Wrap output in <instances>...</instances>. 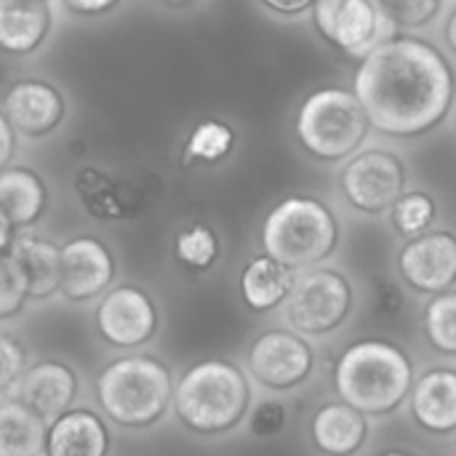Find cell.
<instances>
[{"instance_id": "obj_1", "label": "cell", "mask_w": 456, "mask_h": 456, "mask_svg": "<svg viewBox=\"0 0 456 456\" xmlns=\"http://www.w3.org/2000/svg\"><path fill=\"white\" fill-rule=\"evenodd\" d=\"M353 94L374 131L414 139L438 128L452 112L456 69L436 43L395 35L358 61Z\"/></svg>"}, {"instance_id": "obj_2", "label": "cell", "mask_w": 456, "mask_h": 456, "mask_svg": "<svg viewBox=\"0 0 456 456\" xmlns=\"http://www.w3.org/2000/svg\"><path fill=\"white\" fill-rule=\"evenodd\" d=\"M334 387L339 401L366 417H387L403 406L414 387V363L393 342H353L337 361Z\"/></svg>"}, {"instance_id": "obj_3", "label": "cell", "mask_w": 456, "mask_h": 456, "mask_svg": "<svg viewBox=\"0 0 456 456\" xmlns=\"http://www.w3.org/2000/svg\"><path fill=\"white\" fill-rule=\"evenodd\" d=\"M339 243L334 211L313 195L281 200L265 219L262 246L270 259L291 273H305L329 259Z\"/></svg>"}, {"instance_id": "obj_4", "label": "cell", "mask_w": 456, "mask_h": 456, "mask_svg": "<svg viewBox=\"0 0 456 456\" xmlns=\"http://www.w3.org/2000/svg\"><path fill=\"white\" fill-rule=\"evenodd\" d=\"M369 131L371 126L358 96L345 86H321L310 91L294 120L297 142L321 163L353 158L363 147Z\"/></svg>"}, {"instance_id": "obj_5", "label": "cell", "mask_w": 456, "mask_h": 456, "mask_svg": "<svg viewBox=\"0 0 456 456\" xmlns=\"http://www.w3.org/2000/svg\"><path fill=\"white\" fill-rule=\"evenodd\" d=\"M251 387L243 371L224 361L192 366L174 390V406L182 422L198 433H227L248 411Z\"/></svg>"}, {"instance_id": "obj_6", "label": "cell", "mask_w": 456, "mask_h": 456, "mask_svg": "<svg viewBox=\"0 0 456 456\" xmlns=\"http://www.w3.org/2000/svg\"><path fill=\"white\" fill-rule=\"evenodd\" d=\"M99 403L118 425L142 428L155 422L171 401V377L152 358L110 363L96 382Z\"/></svg>"}, {"instance_id": "obj_7", "label": "cell", "mask_w": 456, "mask_h": 456, "mask_svg": "<svg viewBox=\"0 0 456 456\" xmlns=\"http://www.w3.org/2000/svg\"><path fill=\"white\" fill-rule=\"evenodd\" d=\"M286 318L299 337L334 334L353 313V286L339 270L313 267L294 275Z\"/></svg>"}, {"instance_id": "obj_8", "label": "cell", "mask_w": 456, "mask_h": 456, "mask_svg": "<svg viewBox=\"0 0 456 456\" xmlns=\"http://www.w3.org/2000/svg\"><path fill=\"white\" fill-rule=\"evenodd\" d=\"M313 24L331 48L350 59H363L398 35L377 0H315Z\"/></svg>"}, {"instance_id": "obj_9", "label": "cell", "mask_w": 456, "mask_h": 456, "mask_svg": "<svg viewBox=\"0 0 456 456\" xmlns=\"http://www.w3.org/2000/svg\"><path fill=\"white\" fill-rule=\"evenodd\" d=\"M409 171L398 152L385 147L358 150L345 160L339 187L345 200L369 216L390 214L395 200L406 192Z\"/></svg>"}, {"instance_id": "obj_10", "label": "cell", "mask_w": 456, "mask_h": 456, "mask_svg": "<svg viewBox=\"0 0 456 456\" xmlns=\"http://www.w3.org/2000/svg\"><path fill=\"white\" fill-rule=\"evenodd\" d=\"M398 273L417 294H444L456 286V235L430 230L411 238L398 251Z\"/></svg>"}, {"instance_id": "obj_11", "label": "cell", "mask_w": 456, "mask_h": 456, "mask_svg": "<svg viewBox=\"0 0 456 456\" xmlns=\"http://www.w3.org/2000/svg\"><path fill=\"white\" fill-rule=\"evenodd\" d=\"M315 366L313 347L297 331H267L248 350L251 377L270 390H291L302 385Z\"/></svg>"}, {"instance_id": "obj_12", "label": "cell", "mask_w": 456, "mask_h": 456, "mask_svg": "<svg viewBox=\"0 0 456 456\" xmlns=\"http://www.w3.org/2000/svg\"><path fill=\"white\" fill-rule=\"evenodd\" d=\"M0 110L13 131L37 139V136L51 134L61 123L67 104H64V96L59 94V88H53L51 83L19 80L3 96Z\"/></svg>"}, {"instance_id": "obj_13", "label": "cell", "mask_w": 456, "mask_h": 456, "mask_svg": "<svg viewBox=\"0 0 456 456\" xmlns=\"http://www.w3.org/2000/svg\"><path fill=\"white\" fill-rule=\"evenodd\" d=\"M99 331L107 342L118 347H134L152 337L155 331V307L147 294L139 289L123 286L104 297L99 305Z\"/></svg>"}, {"instance_id": "obj_14", "label": "cell", "mask_w": 456, "mask_h": 456, "mask_svg": "<svg viewBox=\"0 0 456 456\" xmlns=\"http://www.w3.org/2000/svg\"><path fill=\"white\" fill-rule=\"evenodd\" d=\"M411 419L430 436L456 433V369L433 366L414 379L409 393Z\"/></svg>"}, {"instance_id": "obj_15", "label": "cell", "mask_w": 456, "mask_h": 456, "mask_svg": "<svg viewBox=\"0 0 456 456\" xmlns=\"http://www.w3.org/2000/svg\"><path fill=\"white\" fill-rule=\"evenodd\" d=\"M75 395V374L61 363H37L13 382V401L53 425Z\"/></svg>"}, {"instance_id": "obj_16", "label": "cell", "mask_w": 456, "mask_h": 456, "mask_svg": "<svg viewBox=\"0 0 456 456\" xmlns=\"http://www.w3.org/2000/svg\"><path fill=\"white\" fill-rule=\"evenodd\" d=\"M112 281V256L94 238H75L61 248V291L83 302L102 294Z\"/></svg>"}, {"instance_id": "obj_17", "label": "cell", "mask_w": 456, "mask_h": 456, "mask_svg": "<svg viewBox=\"0 0 456 456\" xmlns=\"http://www.w3.org/2000/svg\"><path fill=\"white\" fill-rule=\"evenodd\" d=\"M310 436L321 454L353 456L369 441V417L342 401L326 403L315 411Z\"/></svg>"}, {"instance_id": "obj_18", "label": "cell", "mask_w": 456, "mask_h": 456, "mask_svg": "<svg viewBox=\"0 0 456 456\" xmlns=\"http://www.w3.org/2000/svg\"><path fill=\"white\" fill-rule=\"evenodd\" d=\"M51 29L45 0H0V51L27 56L43 45Z\"/></svg>"}, {"instance_id": "obj_19", "label": "cell", "mask_w": 456, "mask_h": 456, "mask_svg": "<svg viewBox=\"0 0 456 456\" xmlns=\"http://www.w3.org/2000/svg\"><path fill=\"white\" fill-rule=\"evenodd\" d=\"M45 454L104 456L107 454V430L102 419L91 411H67L48 428Z\"/></svg>"}, {"instance_id": "obj_20", "label": "cell", "mask_w": 456, "mask_h": 456, "mask_svg": "<svg viewBox=\"0 0 456 456\" xmlns=\"http://www.w3.org/2000/svg\"><path fill=\"white\" fill-rule=\"evenodd\" d=\"M24 273L29 297H48L61 286V248L35 235H16L8 251Z\"/></svg>"}, {"instance_id": "obj_21", "label": "cell", "mask_w": 456, "mask_h": 456, "mask_svg": "<svg viewBox=\"0 0 456 456\" xmlns=\"http://www.w3.org/2000/svg\"><path fill=\"white\" fill-rule=\"evenodd\" d=\"M45 208V187L40 176L24 166L0 171V211L11 227L32 224Z\"/></svg>"}, {"instance_id": "obj_22", "label": "cell", "mask_w": 456, "mask_h": 456, "mask_svg": "<svg viewBox=\"0 0 456 456\" xmlns=\"http://www.w3.org/2000/svg\"><path fill=\"white\" fill-rule=\"evenodd\" d=\"M294 275L297 273L286 270L283 265H278L267 254L256 256L246 265V270L240 275V294L251 310H256V313L273 310V307L286 302L291 283H294Z\"/></svg>"}, {"instance_id": "obj_23", "label": "cell", "mask_w": 456, "mask_h": 456, "mask_svg": "<svg viewBox=\"0 0 456 456\" xmlns=\"http://www.w3.org/2000/svg\"><path fill=\"white\" fill-rule=\"evenodd\" d=\"M48 425L19 401L0 403V456H40Z\"/></svg>"}, {"instance_id": "obj_24", "label": "cell", "mask_w": 456, "mask_h": 456, "mask_svg": "<svg viewBox=\"0 0 456 456\" xmlns=\"http://www.w3.org/2000/svg\"><path fill=\"white\" fill-rule=\"evenodd\" d=\"M438 219V203L430 192L425 190H406L395 206L390 208V222H393V230L411 240V238H419L425 232L433 230Z\"/></svg>"}, {"instance_id": "obj_25", "label": "cell", "mask_w": 456, "mask_h": 456, "mask_svg": "<svg viewBox=\"0 0 456 456\" xmlns=\"http://www.w3.org/2000/svg\"><path fill=\"white\" fill-rule=\"evenodd\" d=\"M425 334L428 342L441 353V355H452L456 358V291H444L430 297V302L425 305Z\"/></svg>"}, {"instance_id": "obj_26", "label": "cell", "mask_w": 456, "mask_h": 456, "mask_svg": "<svg viewBox=\"0 0 456 456\" xmlns=\"http://www.w3.org/2000/svg\"><path fill=\"white\" fill-rule=\"evenodd\" d=\"M235 147V131L222 120H203L187 139L184 158L187 163H219Z\"/></svg>"}, {"instance_id": "obj_27", "label": "cell", "mask_w": 456, "mask_h": 456, "mask_svg": "<svg viewBox=\"0 0 456 456\" xmlns=\"http://www.w3.org/2000/svg\"><path fill=\"white\" fill-rule=\"evenodd\" d=\"M377 3L395 24V29H425L444 11V0H377Z\"/></svg>"}, {"instance_id": "obj_28", "label": "cell", "mask_w": 456, "mask_h": 456, "mask_svg": "<svg viewBox=\"0 0 456 456\" xmlns=\"http://www.w3.org/2000/svg\"><path fill=\"white\" fill-rule=\"evenodd\" d=\"M219 254V246H216V235L203 227V224H195L190 230H184L179 238H176V256L190 265V267H198V270H206L214 265Z\"/></svg>"}, {"instance_id": "obj_29", "label": "cell", "mask_w": 456, "mask_h": 456, "mask_svg": "<svg viewBox=\"0 0 456 456\" xmlns=\"http://www.w3.org/2000/svg\"><path fill=\"white\" fill-rule=\"evenodd\" d=\"M27 297V281L11 254H0V318L21 310Z\"/></svg>"}, {"instance_id": "obj_30", "label": "cell", "mask_w": 456, "mask_h": 456, "mask_svg": "<svg viewBox=\"0 0 456 456\" xmlns=\"http://www.w3.org/2000/svg\"><path fill=\"white\" fill-rule=\"evenodd\" d=\"M21 371H24V353H21V347L13 339L0 334V390L13 387V382L21 377Z\"/></svg>"}, {"instance_id": "obj_31", "label": "cell", "mask_w": 456, "mask_h": 456, "mask_svg": "<svg viewBox=\"0 0 456 456\" xmlns=\"http://www.w3.org/2000/svg\"><path fill=\"white\" fill-rule=\"evenodd\" d=\"M283 428H286V409H283L278 401H267V403H262V406L254 411L251 430H254L256 436L270 438V436H278Z\"/></svg>"}, {"instance_id": "obj_32", "label": "cell", "mask_w": 456, "mask_h": 456, "mask_svg": "<svg viewBox=\"0 0 456 456\" xmlns=\"http://www.w3.org/2000/svg\"><path fill=\"white\" fill-rule=\"evenodd\" d=\"M72 13L80 16H102L107 11H112L120 0H61Z\"/></svg>"}, {"instance_id": "obj_33", "label": "cell", "mask_w": 456, "mask_h": 456, "mask_svg": "<svg viewBox=\"0 0 456 456\" xmlns=\"http://www.w3.org/2000/svg\"><path fill=\"white\" fill-rule=\"evenodd\" d=\"M259 3L278 16H299L305 11H313L315 5V0H259Z\"/></svg>"}, {"instance_id": "obj_34", "label": "cell", "mask_w": 456, "mask_h": 456, "mask_svg": "<svg viewBox=\"0 0 456 456\" xmlns=\"http://www.w3.org/2000/svg\"><path fill=\"white\" fill-rule=\"evenodd\" d=\"M13 147H16V131L11 128V123L5 120L3 110H0V171L8 166V160L13 155Z\"/></svg>"}, {"instance_id": "obj_35", "label": "cell", "mask_w": 456, "mask_h": 456, "mask_svg": "<svg viewBox=\"0 0 456 456\" xmlns=\"http://www.w3.org/2000/svg\"><path fill=\"white\" fill-rule=\"evenodd\" d=\"M444 37H446V45L452 48V53L456 56V8L449 13L446 19V27H444Z\"/></svg>"}, {"instance_id": "obj_36", "label": "cell", "mask_w": 456, "mask_h": 456, "mask_svg": "<svg viewBox=\"0 0 456 456\" xmlns=\"http://www.w3.org/2000/svg\"><path fill=\"white\" fill-rule=\"evenodd\" d=\"M11 240H13V227H11V222L5 219V214L0 211V251H3L5 246H11Z\"/></svg>"}, {"instance_id": "obj_37", "label": "cell", "mask_w": 456, "mask_h": 456, "mask_svg": "<svg viewBox=\"0 0 456 456\" xmlns=\"http://www.w3.org/2000/svg\"><path fill=\"white\" fill-rule=\"evenodd\" d=\"M166 5H187V3H192V0H163Z\"/></svg>"}, {"instance_id": "obj_38", "label": "cell", "mask_w": 456, "mask_h": 456, "mask_svg": "<svg viewBox=\"0 0 456 456\" xmlns=\"http://www.w3.org/2000/svg\"><path fill=\"white\" fill-rule=\"evenodd\" d=\"M382 456H414V454H406V452H387V454Z\"/></svg>"}, {"instance_id": "obj_39", "label": "cell", "mask_w": 456, "mask_h": 456, "mask_svg": "<svg viewBox=\"0 0 456 456\" xmlns=\"http://www.w3.org/2000/svg\"><path fill=\"white\" fill-rule=\"evenodd\" d=\"M45 3H48V0H45Z\"/></svg>"}]
</instances>
